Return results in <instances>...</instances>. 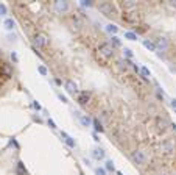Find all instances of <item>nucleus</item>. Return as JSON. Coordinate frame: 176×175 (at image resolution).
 Masks as SVG:
<instances>
[{"label":"nucleus","mask_w":176,"mask_h":175,"mask_svg":"<svg viewBox=\"0 0 176 175\" xmlns=\"http://www.w3.org/2000/svg\"><path fill=\"white\" fill-rule=\"evenodd\" d=\"M61 136H63V139H64V142L65 144H67V146L69 147H72V149H73L75 146H76V144H75V141H73V138H70L67 133H65V131H63V133H61Z\"/></svg>","instance_id":"8"},{"label":"nucleus","mask_w":176,"mask_h":175,"mask_svg":"<svg viewBox=\"0 0 176 175\" xmlns=\"http://www.w3.org/2000/svg\"><path fill=\"white\" fill-rule=\"evenodd\" d=\"M92 125H94V128H95V131H103V127H101V124H100V120L98 119H95L94 122H92Z\"/></svg>","instance_id":"18"},{"label":"nucleus","mask_w":176,"mask_h":175,"mask_svg":"<svg viewBox=\"0 0 176 175\" xmlns=\"http://www.w3.org/2000/svg\"><path fill=\"white\" fill-rule=\"evenodd\" d=\"M94 139L95 141H100V138H98V135H97V133H94Z\"/></svg>","instance_id":"34"},{"label":"nucleus","mask_w":176,"mask_h":175,"mask_svg":"<svg viewBox=\"0 0 176 175\" xmlns=\"http://www.w3.org/2000/svg\"><path fill=\"white\" fill-rule=\"evenodd\" d=\"M38 70H39V74H41V75H47V67H44V66H39Z\"/></svg>","instance_id":"24"},{"label":"nucleus","mask_w":176,"mask_h":175,"mask_svg":"<svg viewBox=\"0 0 176 175\" xmlns=\"http://www.w3.org/2000/svg\"><path fill=\"white\" fill-rule=\"evenodd\" d=\"M55 10H56L58 13H65V11L69 10V3L64 2V0H56V2H55Z\"/></svg>","instance_id":"6"},{"label":"nucleus","mask_w":176,"mask_h":175,"mask_svg":"<svg viewBox=\"0 0 176 175\" xmlns=\"http://www.w3.org/2000/svg\"><path fill=\"white\" fill-rule=\"evenodd\" d=\"M81 7H92V2H89V0H81Z\"/></svg>","instance_id":"26"},{"label":"nucleus","mask_w":176,"mask_h":175,"mask_svg":"<svg viewBox=\"0 0 176 175\" xmlns=\"http://www.w3.org/2000/svg\"><path fill=\"white\" fill-rule=\"evenodd\" d=\"M170 5H172V7H176V2H172V3H170Z\"/></svg>","instance_id":"36"},{"label":"nucleus","mask_w":176,"mask_h":175,"mask_svg":"<svg viewBox=\"0 0 176 175\" xmlns=\"http://www.w3.org/2000/svg\"><path fill=\"white\" fill-rule=\"evenodd\" d=\"M33 106H34V110H38V111L41 110V105L38 103V102H33Z\"/></svg>","instance_id":"31"},{"label":"nucleus","mask_w":176,"mask_h":175,"mask_svg":"<svg viewBox=\"0 0 176 175\" xmlns=\"http://www.w3.org/2000/svg\"><path fill=\"white\" fill-rule=\"evenodd\" d=\"M156 49H161L162 52H165L168 49V42L165 38H162V36H159V38H156V42H154Z\"/></svg>","instance_id":"5"},{"label":"nucleus","mask_w":176,"mask_h":175,"mask_svg":"<svg viewBox=\"0 0 176 175\" xmlns=\"http://www.w3.org/2000/svg\"><path fill=\"white\" fill-rule=\"evenodd\" d=\"M98 10H100L105 16H112V14H114V7H112V3H109V2H101V3H98Z\"/></svg>","instance_id":"1"},{"label":"nucleus","mask_w":176,"mask_h":175,"mask_svg":"<svg viewBox=\"0 0 176 175\" xmlns=\"http://www.w3.org/2000/svg\"><path fill=\"white\" fill-rule=\"evenodd\" d=\"M48 125H50V128H52V130H56V124H55L52 119H48Z\"/></svg>","instance_id":"28"},{"label":"nucleus","mask_w":176,"mask_h":175,"mask_svg":"<svg viewBox=\"0 0 176 175\" xmlns=\"http://www.w3.org/2000/svg\"><path fill=\"white\" fill-rule=\"evenodd\" d=\"M95 172H97V175H105V169H100V167H98Z\"/></svg>","instance_id":"30"},{"label":"nucleus","mask_w":176,"mask_h":175,"mask_svg":"<svg viewBox=\"0 0 176 175\" xmlns=\"http://www.w3.org/2000/svg\"><path fill=\"white\" fill-rule=\"evenodd\" d=\"M106 31L111 33V34H115V33L119 31V27L114 25V23H108V25H106Z\"/></svg>","instance_id":"12"},{"label":"nucleus","mask_w":176,"mask_h":175,"mask_svg":"<svg viewBox=\"0 0 176 175\" xmlns=\"http://www.w3.org/2000/svg\"><path fill=\"white\" fill-rule=\"evenodd\" d=\"M156 122H157V127H159L161 130H165L167 127H168V122H167L165 119H161V117H157V120H156Z\"/></svg>","instance_id":"14"},{"label":"nucleus","mask_w":176,"mask_h":175,"mask_svg":"<svg viewBox=\"0 0 176 175\" xmlns=\"http://www.w3.org/2000/svg\"><path fill=\"white\" fill-rule=\"evenodd\" d=\"M65 91H67L69 94H76V92H78L76 83L72 81V80H67V81H65Z\"/></svg>","instance_id":"7"},{"label":"nucleus","mask_w":176,"mask_h":175,"mask_svg":"<svg viewBox=\"0 0 176 175\" xmlns=\"http://www.w3.org/2000/svg\"><path fill=\"white\" fill-rule=\"evenodd\" d=\"M106 169H108V171H114V163L111 160L106 161Z\"/></svg>","instance_id":"22"},{"label":"nucleus","mask_w":176,"mask_h":175,"mask_svg":"<svg viewBox=\"0 0 176 175\" xmlns=\"http://www.w3.org/2000/svg\"><path fill=\"white\" fill-rule=\"evenodd\" d=\"M87 100H89V92H81V94H80V97H78V103L84 105Z\"/></svg>","instance_id":"13"},{"label":"nucleus","mask_w":176,"mask_h":175,"mask_svg":"<svg viewBox=\"0 0 176 175\" xmlns=\"http://www.w3.org/2000/svg\"><path fill=\"white\" fill-rule=\"evenodd\" d=\"M11 59H13V61L14 63H17V55H16V53L13 52V53H11Z\"/></svg>","instance_id":"32"},{"label":"nucleus","mask_w":176,"mask_h":175,"mask_svg":"<svg viewBox=\"0 0 176 175\" xmlns=\"http://www.w3.org/2000/svg\"><path fill=\"white\" fill-rule=\"evenodd\" d=\"M92 156H94V158H97V160H103V158H105V150L100 149V147H95L92 150Z\"/></svg>","instance_id":"10"},{"label":"nucleus","mask_w":176,"mask_h":175,"mask_svg":"<svg viewBox=\"0 0 176 175\" xmlns=\"http://www.w3.org/2000/svg\"><path fill=\"white\" fill-rule=\"evenodd\" d=\"M131 158L136 164H143V163L147 161V156H145V153L142 150H134V152L131 153Z\"/></svg>","instance_id":"2"},{"label":"nucleus","mask_w":176,"mask_h":175,"mask_svg":"<svg viewBox=\"0 0 176 175\" xmlns=\"http://www.w3.org/2000/svg\"><path fill=\"white\" fill-rule=\"evenodd\" d=\"M100 53L103 56H106V58H109V56H112V53H114V49L111 45H109V42H105V44H101L100 45Z\"/></svg>","instance_id":"4"},{"label":"nucleus","mask_w":176,"mask_h":175,"mask_svg":"<svg viewBox=\"0 0 176 175\" xmlns=\"http://www.w3.org/2000/svg\"><path fill=\"white\" fill-rule=\"evenodd\" d=\"M140 72H142V75H143V80H147V77L151 75V74H150V69H147V67H142Z\"/></svg>","instance_id":"21"},{"label":"nucleus","mask_w":176,"mask_h":175,"mask_svg":"<svg viewBox=\"0 0 176 175\" xmlns=\"http://www.w3.org/2000/svg\"><path fill=\"white\" fill-rule=\"evenodd\" d=\"M7 14V7L3 3H0V16H5Z\"/></svg>","instance_id":"23"},{"label":"nucleus","mask_w":176,"mask_h":175,"mask_svg":"<svg viewBox=\"0 0 176 175\" xmlns=\"http://www.w3.org/2000/svg\"><path fill=\"white\" fill-rule=\"evenodd\" d=\"M123 8H125V10H129V11H131V10H136V8H137V3H136V2H125V3H123Z\"/></svg>","instance_id":"16"},{"label":"nucleus","mask_w":176,"mask_h":175,"mask_svg":"<svg viewBox=\"0 0 176 175\" xmlns=\"http://www.w3.org/2000/svg\"><path fill=\"white\" fill-rule=\"evenodd\" d=\"M125 38L129 39V41H136L137 36H136V33H132V31H126V33H125Z\"/></svg>","instance_id":"20"},{"label":"nucleus","mask_w":176,"mask_h":175,"mask_svg":"<svg viewBox=\"0 0 176 175\" xmlns=\"http://www.w3.org/2000/svg\"><path fill=\"white\" fill-rule=\"evenodd\" d=\"M143 45L147 47V49H148L150 52H156V45H154V42H153V41L145 39V41H143Z\"/></svg>","instance_id":"11"},{"label":"nucleus","mask_w":176,"mask_h":175,"mask_svg":"<svg viewBox=\"0 0 176 175\" xmlns=\"http://www.w3.org/2000/svg\"><path fill=\"white\" fill-rule=\"evenodd\" d=\"M123 53H125V56H126V58H132V52H131L129 49H126V47H125Z\"/></svg>","instance_id":"25"},{"label":"nucleus","mask_w":176,"mask_h":175,"mask_svg":"<svg viewBox=\"0 0 176 175\" xmlns=\"http://www.w3.org/2000/svg\"><path fill=\"white\" fill-rule=\"evenodd\" d=\"M109 45H114V47H120V45H122V42H120V39L117 38V36H112V38H111V42H109Z\"/></svg>","instance_id":"17"},{"label":"nucleus","mask_w":176,"mask_h":175,"mask_svg":"<svg viewBox=\"0 0 176 175\" xmlns=\"http://www.w3.org/2000/svg\"><path fill=\"white\" fill-rule=\"evenodd\" d=\"M58 97H59V99H61V100L64 102V103H67V99H65V97H64V95H63V94H58Z\"/></svg>","instance_id":"33"},{"label":"nucleus","mask_w":176,"mask_h":175,"mask_svg":"<svg viewBox=\"0 0 176 175\" xmlns=\"http://www.w3.org/2000/svg\"><path fill=\"white\" fill-rule=\"evenodd\" d=\"M73 23H75V25H76L78 28L81 27V22H80V19H78V17H73Z\"/></svg>","instance_id":"29"},{"label":"nucleus","mask_w":176,"mask_h":175,"mask_svg":"<svg viewBox=\"0 0 176 175\" xmlns=\"http://www.w3.org/2000/svg\"><path fill=\"white\" fill-rule=\"evenodd\" d=\"M175 147V142L172 139H167L165 142H162V152H172Z\"/></svg>","instance_id":"9"},{"label":"nucleus","mask_w":176,"mask_h":175,"mask_svg":"<svg viewBox=\"0 0 176 175\" xmlns=\"http://www.w3.org/2000/svg\"><path fill=\"white\" fill-rule=\"evenodd\" d=\"M2 72H3V74H7V75H9L11 74V69L8 67V66H2Z\"/></svg>","instance_id":"27"},{"label":"nucleus","mask_w":176,"mask_h":175,"mask_svg":"<svg viewBox=\"0 0 176 175\" xmlns=\"http://www.w3.org/2000/svg\"><path fill=\"white\" fill-rule=\"evenodd\" d=\"M5 28H7V30H13L14 28V21L13 19H7V21H5Z\"/></svg>","instance_id":"19"},{"label":"nucleus","mask_w":176,"mask_h":175,"mask_svg":"<svg viewBox=\"0 0 176 175\" xmlns=\"http://www.w3.org/2000/svg\"><path fill=\"white\" fill-rule=\"evenodd\" d=\"M80 122H81V125H83V127H89L92 120H90V117H89V116H80Z\"/></svg>","instance_id":"15"},{"label":"nucleus","mask_w":176,"mask_h":175,"mask_svg":"<svg viewBox=\"0 0 176 175\" xmlns=\"http://www.w3.org/2000/svg\"><path fill=\"white\" fill-rule=\"evenodd\" d=\"M34 47L38 49V47H45L47 44H48V39H47V36L44 34V33H38L34 36Z\"/></svg>","instance_id":"3"},{"label":"nucleus","mask_w":176,"mask_h":175,"mask_svg":"<svg viewBox=\"0 0 176 175\" xmlns=\"http://www.w3.org/2000/svg\"><path fill=\"white\" fill-rule=\"evenodd\" d=\"M172 106H173V108H176V99H173V100H172Z\"/></svg>","instance_id":"35"}]
</instances>
